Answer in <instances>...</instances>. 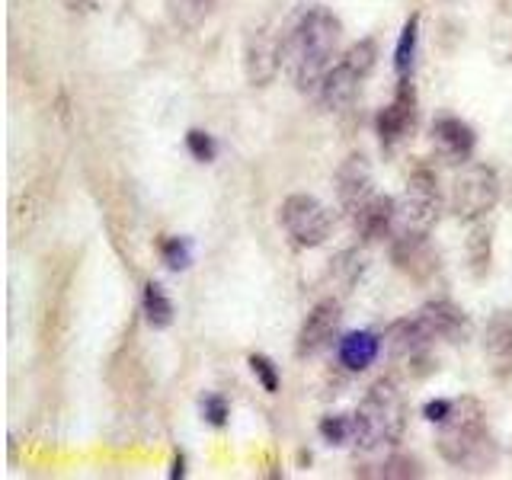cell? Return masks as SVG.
<instances>
[{
	"label": "cell",
	"instance_id": "1",
	"mask_svg": "<svg viewBox=\"0 0 512 480\" xmlns=\"http://www.w3.org/2000/svg\"><path fill=\"white\" fill-rule=\"evenodd\" d=\"M340 36V20L324 7H308L282 32V68L301 93L320 90L327 71L333 68Z\"/></svg>",
	"mask_w": 512,
	"mask_h": 480
},
{
	"label": "cell",
	"instance_id": "2",
	"mask_svg": "<svg viewBox=\"0 0 512 480\" xmlns=\"http://www.w3.org/2000/svg\"><path fill=\"white\" fill-rule=\"evenodd\" d=\"M436 426H439L436 448L448 464H455V468H484L490 432H487V410L477 397L452 400L445 420H439Z\"/></svg>",
	"mask_w": 512,
	"mask_h": 480
},
{
	"label": "cell",
	"instance_id": "3",
	"mask_svg": "<svg viewBox=\"0 0 512 480\" xmlns=\"http://www.w3.org/2000/svg\"><path fill=\"white\" fill-rule=\"evenodd\" d=\"M356 423V442L362 448H384L397 445L407 429V400L397 388L394 378H378L365 391L362 404L352 413Z\"/></svg>",
	"mask_w": 512,
	"mask_h": 480
},
{
	"label": "cell",
	"instance_id": "4",
	"mask_svg": "<svg viewBox=\"0 0 512 480\" xmlns=\"http://www.w3.org/2000/svg\"><path fill=\"white\" fill-rule=\"evenodd\" d=\"M439 180L429 167H416L407 176V186L397 199L394 234L391 237H429L432 224L439 221Z\"/></svg>",
	"mask_w": 512,
	"mask_h": 480
},
{
	"label": "cell",
	"instance_id": "5",
	"mask_svg": "<svg viewBox=\"0 0 512 480\" xmlns=\"http://www.w3.org/2000/svg\"><path fill=\"white\" fill-rule=\"evenodd\" d=\"M375 61H378V45L372 39H362L349 48V52L340 58V64H333L327 71L324 84H320L317 96L324 109L340 112L346 106H352V100L359 96L362 80L375 71Z\"/></svg>",
	"mask_w": 512,
	"mask_h": 480
},
{
	"label": "cell",
	"instance_id": "6",
	"mask_svg": "<svg viewBox=\"0 0 512 480\" xmlns=\"http://www.w3.org/2000/svg\"><path fill=\"white\" fill-rule=\"evenodd\" d=\"M500 176L487 164L464 167L452 183V212L458 221L477 224L484 221L496 205H500Z\"/></svg>",
	"mask_w": 512,
	"mask_h": 480
},
{
	"label": "cell",
	"instance_id": "7",
	"mask_svg": "<svg viewBox=\"0 0 512 480\" xmlns=\"http://www.w3.org/2000/svg\"><path fill=\"white\" fill-rule=\"evenodd\" d=\"M279 221L298 247H320L333 231V212L320 199L304 196V192H295L282 202Z\"/></svg>",
	"mask_w": 512,
	"mask_h": 480
},
{
	"label": "cell",
	"instance_id": "8",
	"mask_svg": "<svg viewBox=\"0 0 512 480\" xmlns=\"http://www.w3.org/2000/svg\"><path fill=\"white\" fill-rule=\"evenodd\" d=\"M340 320H343V308L336 298H324L317 301L311 314L304 317V324L298 330V343H295V352L304 359V356H317L320 349H327L333 340H336V330H340Z\"/></svg>",
	"mask_w": 512,
	"mask_h": 480
},
{
	"label": "cell",
	"instance_id": "9",
	"mask_svg": "<svg viewBox=\"0 0 512 480\" xmlns=\"http://www.w3.org/2000/svg\"><path fill=\"white\" fill-rule=\"evenodd\" d=\"M416 317H420V324L426 327V333L432 336V340H442V343H452V346H461V343L471 340V317L448 298L426 301Z\"/></svg>",
	"mask_w": 512,
	"mask_h": 480
},
{
	"label": "cell",
	"instance_id": "10",
	"mask_svg": "<svg viewBox=\"0 0 512 480\" xmlns=\"http://www.w3.org/2000/svg\"><path fill=\"white\" fill-rule=\"evenodd\" d=\"M436 343L432 336L426 333V327L420 324V317H407V320H397L391 324L388 336H384V346L397 359V362H407V368H413L420 375L416 365H429V346Z\"/></svg>",
	"mask_w": 512,
	"mask_h": 480
},
{
	"label": "cell",
	"instance_id": "11",
	"mask_svg": "<svg viewBox=\"0 0 512 480\" xmlns=\"http://www.w3.org/2000/svg\"><path fill=\"white\" fill-rule=\"evenodd\" d=\"M375 196V180H372V167L362 154H349L340 170H336V199L340 208L352 218L359 208Z\"/></svg>",
	"mask_w": 512,
	"mask_h": 480
},
{
	"label": "cell",
	"instance_id": "12",
	"mask_svg": "<svg viewBox=\"0 0 512 480\" xmlns=\"http://www.w3.org/2000/svg\"><path fill=\"white\" fill-rule=\"evenodd\" d=\"M244 68L253 87H266L282 68V36H272L269 29H253L244 45Z\"/></svg>",
	"mask_w": 512,
	"mask_h": 480
},
{
	"label": "cell",
	"instance_id": "13",
	"mask_svg": "<svg viewBox=\"0 0 512 480\" xmlns=\"http://www.w3.org/2000/svg\"><path fill=\"white\" fill-rule=\"evenodd\" d=\"M413 125H416V93H413L410 80H400L397 96L378 112L375 128H378L384 148H394L397 141H404L413 132Z\"/></svg>",
	"mask_w": 512,
	"mask_h": 480
},
{
	"label": "cell",
	"instance_id": "14",
	"mask_svg": "<svg viewBox=\"0 0 512 480\" xmlns=\"http://www.w3.org/2000/svg\"><path fill=\"white\" fill-rule=\"evenodd\" d=\"M474 128L455 116H439L432 122V148L445 164H468L474 154Z\"/></svg>",
	"mask_w": 512,
	"mask_h": 480
},
{
	"label": "cell",
	"instance_id": "15",
	"mask_svg": "<svg viewBox=\"0 0 512 480\" xmlns=\"http://www.w3.org/2000/svg\"><path fill=\"white\" fill-rule=\"evenodd\" d=\"M484 359L496 378L512 375V314L496 311L484 327Z\"/></svg>",
	"mask_w": 512,
	"mask_h": 480
},
{
	"label": "cell",
	"instance_id": "16",
	"mask_svg": "<svg viewBox=\"0 0 512 480\" xmlns=\"http://www.w3.org/2000/svg\"><path fill=\"white\" fill-rule=\"evenodd\" d=\"M394 215H397V199L375 192V196L368 199L349 221L362 240H381V237L394 234Z\"/></svg>",
	"mask_w": 512,
	"mask_h": 480
},
{
	"label": "cell",
	"instance_id": "17",
	"mask_svg": "<svg viewBox=\"0 0 512 480\" xmlns=\"http://www.w3.org/2000/svg\"><path fill=\"white\" fill-rule=\"evenodd\" d=\"M391 256L397 269L410 272L413 279H423L436 266V256L429 250V237H391Z\"/></svg>",
	"mask_w": 512,
	"mask_h": 480
},
{
	"label": "cell",
	"instance_id": "18",
	"mask_svg": "<svg viewBox=\"0 0 512 480\" xmlns=\"http://www.w3.org/2000/svg\"><path fill=\"white\" fill-rule=\"evenodd\" d=\"M378 352H381L378 336L368 333V330H359V333H346L343 336L336 356H340V365L349 368V372H365V368L378 359Z\"/></svg>",
	"mask_w": 512,
	"mask_h": 480
},
{
	"label": "cell",
	"instance_id": "19",
	"mask_svg": "<svg viewBox=\"0 0 512 480\" xmlns=\"http://www.w3.org/2000/svg\"><path fill=\"white\" fill-rule=\"evenodd\" d=\"M416 45H420V13H413L400 29V39L394 48V71L400 80H410L413 61H416Z\"/></svg>",
	"mask_w": 512,
	"mask_h": 480
},
{
	"label": "cell",
	"instance_id": "20",
	"mask_svg": "<svg viewBox=\"0 0 512 480\" xmlns=\"http://www.w3.org/2000/svg\"><path fill=\"white\" fill-rule=\"evenodd\" d=\"M141 308H144V320L154 327V330H167L173 324V301L167 298V292L160 288L157 282L144 285V298H141Z\"/></svg>",
	"mask_w": 512,
	"mask_h": 480
},
{
	"label": "cell",
	"instance_id": "21",
	"mask_svg": "<svg viewBox=\"0 0 512 480\" xmlns=\"http://www.w3.org/2000/svg\"><path fill=\"white\" fill-rule=\"evenodd\" d=\"M164 4H167L170 20L180 29L192 32V29H199L208 20V13H212L215 0H164Z\"/></svg>",
	"mask_w": 512,
	"mask_h": 480
},
{
	"label": "cell",
	"instance_id": "22",
	"mask_svg": "<svg viewBox=\"0 0 512 480\" xmlns=\"http://www.w3.org/2000/svg\"><path fill=\"white\" fill-rule=\"evenodd\" d=\"M490 253H493V237H490V228L487 224H474L471 234H468V263H471V272L480 279L490 272Z\"/></svg>",
	"mask_w": 512,
	"mask_h": 480
},
{
	"label": "cell",
	"instance_id": "23",
	"mask_svg": "<svg viewBox=\"0 0 512 480\" xmlns=\"http://www.w3.org/2000/svg\"><path fill=\"white\" fill-rule=\"evenodd\" d=\"M320 436L330 445H343L349 439H356V423H352V416H327L320 423Z\"/></svg>",
	"mask_w": 512,
	"mask_h": 480
},
{
	"label": "cell",
	"instance_id": "24",
	"mask_svg": "<svg viewBox=\"0 0 512 480\" xmlns=\"http://www.w3.org/2000/svg\"><path fill=\"white\" fill-rule=\"evenodd\" d=\"M378 477H388V480H410V477H423V471H420V461L416 458H410V455H394V458H388L381 464V471H378Z\"/></svg>",
	"mask_w": 512,
	"mask_h": 480
},
{
	"label": "cell",
	"instance_id": "25",
	"mask_svg": "<svg viewBox=\"0 0 512 480\" xmlns=\"http://www.w3.org/2000/svg\"><path fill=\"white\" fill-rule=\"evenodd\" d=\"M160 250H164L167 269H173V272H180L192 263V244L186 237H170V240H164V247Z\"/></svg>",
	"mask_w": 512,
	"mask_h": 480
},
{
	"label": "cell",
	"instance_id": "26",
	"mask_svg": "<svg viewBox=\"0 0 512 480\" xmlns=\"http://www.w3.org/2000/svg\"><path fill=\"white\" fill-rule=\"evenodd\" d=\"M186 148H189L192 157L202 160V164H208V160H215V154H218L215 138L208 135V132H199V128H192V132L186 135Z\"/></svg>",
	"mask_w": 512,
	"mask_h": 480
},
{
	"label": "cell",
	"instance_id": "27",
	"mask_svg": "<svg viewBox=\"0 0 512 480\" xmlns=\"http://www.w3.org/2000/svg\"><path fill=\"white\" fill-rule=\"evenodd\" d=\"M250 368H253V375L260 378L266 394H276L279 391V372H276V365H272L266 356H250Z\"/></svg>",
	"mask_w": 512,
	"mask_h": 480
},
{
	"label": "cell",
	"instance_id": "28",
	"mask_svg": "<svg viewBox=\"0 0 512 480\" xmlns=\"http://www.w3.org/2000/svg\"><path fill=\"white\" fill-rule=\"evenodd\" d=\"M202 416L212 426H224V423H228V400L218 397V394L202 397Z\"/></svg>",
	"mask_w": 512,
	"mask_h": 480
},
{
	"label": "cell",
	"instance_id": "29",
	"mask_svg": "<svg viewBox=\"0 0 512 480\" xmlns=\"http://www.w3.org/2000/svg\"><path fill=\"white\" fill-rule=\"evenodd\" d=\"M448 407H452V400H429L423 413H426V420H429V423H439V420H445Z\"/></svg>",
	"mask_w": 512,
	"mask_h": 480
},
{
	"label": "cell",
	"instance_id": "30",
	"mask_svg": "<svg viewBox=\"0 0 512 480\" xmlns=\"http://www.w3.org/2000/svg\"><path fill=\"white\" fill-rule=\"evenodd\" d=\"M183 474H186V471H183V455H180V458L173 461V471H170V477L176 480V477H183Z\"/></svg>",
	"mask_w": 512,
	"mask_h": 480
}]
</instances>
